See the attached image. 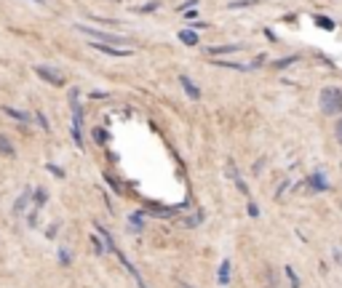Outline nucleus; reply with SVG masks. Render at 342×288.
<instances>
[{
	"instance_id": "32",
	"label": "nucleus",
	"mask_w": 342,
	"mask_h": 288,
	"mask_svg": "<svg viewBox=\"0 0 342 288\" xmlns=\"http://www.w3.org/2000/svg\"><path fill=\"white\" fill-rule=\"evenodd\" d=\"M32 3H40V5H43V0H32Z\"/></svg>"
},
{
	"instance_id": "30",
	"label": "nucleus",
	"mask_w": 342,
	"mask_h": 288,
	"mask_svg": "<svg viewBox=\"0 0 342 288\" xmlns=\"http://www.w3.org/2000/svg\"><path fill=\"white\" fill-rule=\"evenodd\" d=\"M248 216H260V208H256L254 203H248Z\"/></svg>"
},
{
	"instance_id": "21",
	"label": "nucleus",
	"mask_w": 342,
	"mask_h": 288,
	"mask_svg": "<svg viewBox=\"0 0 342 288\" xmlns=\"http://www.w3.org/2000/svg\"><path fill=\"white\" fill-rule=\"evenodd\" d=\"M284 272L289 275V283H292V288H300V280H297V275H294V270H292V267H286Z\"/></svg>"
},
{
	"instance_id": "25",
	"label": "nucleus",
	"mask_w": 342,
	"mask_h": 288,
	"mask_svg": "<svg viewBox=\"0 0 342 288\" xmlns=\"http://www.w3.org/2000/svg\"><path fill=\"white\" fill-rule=\"evenodd\" d=\"M35 118H38V123H40V128H43V131H48V128H51V126H48V120H46V115H43V112H38Z\"/></svg>"
},
{
	"instance_id": "26",
	"label": "nucleus",
	"mask_w": 342,
	"mask_h": 288,
	"mask_svg": "<svg viewBox=\"0 0 342 288\" xmlns=\"http://www.w3.org/2000/svg\"><path fill=\"white\" fill-rule=\"evenodd\" d=\"M94 139H96L99 144H104V142H107V134H104L102 128H96V131H94Z\"/></svg>"
},
{
	"instance_id": "28",
	"label": "nucleus",
	"mask_w": 342,
	"mask_h": 288,
	"mask_svg": "<svg viewBox=\"0 0 342 288\" xmlns=\"http://www.w3.org/2000/svg\"><path fill=\"white\" fill-rule=\"evenodd\" d=\"M196 16H198V11H196V8H192V11H184V13H182V19H188V21H192Z\"/></svg>"
},
{
	"instance_id": "9",
	"label": "nucleus",
	"mask_w": 342,
	"mask_h": 288,
	"mask_svg": "<svg viewBox=\"0 0 342 288\" xmlns=\"http://www.w3.org/2000/svg\"><path fill=\"white\" fill-rule=\"evenodd\" d=\"M244 48V45H212V48H208V53H212V56H222V53H236V51H240Z\"/></svg>"
},
{
	"instance_id": "10",
	"label": "nucleus",
	"mask_w": 342,
	"mask_h": 288,
	"mask_svg": "<svg viewBox=\"0 0 342 288\" xmlns=\"http://www.w3.org/2000/svg\"><path fill=\"white\" fill-rule=\"evenodd\" d=\"M3 112L8 115V118L19 120V123H30V115H27V112H22V110H16V107H8V104H6V107H3Z\"/></svg>"
},
{
	"instance_id": "29",
	"label": "nucleus",
	"mask_w": 342,
	"mask_h": 288,
	"mask_svg": "<svg viewBox=\"0 0 342 288\" xmlns=\"http://www.w3.org/2000/svg\"><path fill=\"white\" fill-rule=\"evenodd\" d=\"M265 59H268V56H265V53H260V56H256V59H254V64H252V67H260V64H265Z\"/></svg>"
},
{
	"instance_id": "20",
	"label": "nucleus",
	"mask_w": 342,
	"mask_h": 288,
	"mask_svg": "<svg viewBox=\"0 0 342 288\" xmlns=\"http://www.w3.org/2000/svg\"><path fill=\"white\" fill-rule=\"evenodd\" d=\"M256 0H232L230 3V8H246V5H254Z\"/></svg>"
},
{
	"instance_id": "17",
	"label": "nucleus",
	"mask_w": 342,
	"mask_h": 288,
	"mask_svg": "<svg viewBox=\"0 0 342 288\" xmlns=\"http://www.w3.org/2000/svg\"><path fill=\"white\" fill-rule=\"evenodd\" d=\"M297 59H300V56H286V59H281V61H276V67H278V69H284V67H292Z\"/></svg>"
},
{
	"instance_id": "11",
	"label": "nucleus",
	"mask_w": 342,
	"mask_h": 288,
	"mask_svg": "<svg viewBox=\"0 0 342 288\" xmlns=\"http://www.w3.org/2000/svg\"><path fill=\"white\" fill-rule=\"evenodd\" d=\"M308 184H310V190L313 192H321V190H326V179L321 176V174H313L308 179Z\"/></svg>"
},
{
	"instance_id": "6",
	"label": "nucleus",
	"mask_w": 342,
	"mask_h": 288,
	"mask_svg": "<svg viewBox=\"0 0 342 288\" xmlns=\"http://www.w3.org/2000/svg\"><path fill=\"white\" fill-rule=\"evenodd\" d=\"M142 214L147 216H158V219H171V216L180 214V208H166V206H147Z\"/></svg>"
},
{
	"instance_id": "2",
	"label": "nucleus",
	"mask_w": 342,
	"mask_h": 288,
	"mask_svg": "<svg viewBox=\"0 0 342 288\" xmlns=\"http://www.w3.org/2000/svg\"><path fill=\"white\" fill-rule=\"evenodd\" d=\"M80 128H83V107L78 102V88L72 91V139L78 147H83V136H80Z\"/></svg>"
},
{
	"instance_id": "12",
	"label": "nucleus",
	"mask_w": 342,
	"mask_h": 288,
	"mask_svg": "<svg viewBox=\"0 0 342 288\" xmlns=\"http://www.w3.org/2000/svg\"><path fill=\"white\" fill-rule=\"evenodd\" d=\"M180 40H182L184 45H196V43H198L196 29H182V32H180Z\"/></svg>"
},
{
	"instance_id": "23",
	"label": "nucleus",
	"mask_w": 342,
	"mask_h": 288,
	"mask_svg": "<svg viewBox=\"0 0 342 288\" xmlns=\"http://www.w3.org/2000/svg\"><path fill=\"white\" fill-rule=\"evenodd\" d=\"M155 8H158V3H144V5H139V13H150V11H155Z\"/></svg>"
},
{
	"instance_id": "1",
	"label": "nucleus",
	"mask_w": 342,
	"mask_h": 288,
	"mask_svg": "<svg viewBox=\"0 0 342 288\" xmlns=\"http://www.w3.org/2000/svg\"><path fill=\"white\" fill-rule=\"evenodd\" d=\"M318 102H321V110L326 115H340L342 112V91L340 88H324L321 96H318Z\"/></svg>"
},
{
	"instance_id": "4",
	"label": "nucleus",
	"mask_w": 342,
	"mask_h": 288,
	"mask_svg": "<svg viewBox=\"0 0 342 288\" xmlns=\"http://www.w3.org/2000/svg\"><path fill=\"white\" fill-rule=\"evenodd\" d=\"M91 45H94V48L96 51H102V53H107V56H131V48H126V45H110V43H91Z\"/></svg>"
},
{
	"instance_id": "24",
	"label": "nucleus",
	"mask_w": 342,
	"mask_h": 288,
	"mask_svg": "<svg viewBox=\"0 0 342 288\" xmlns=\"http://www.w3.org/2000/svg\"><path fill=\"white\" fill-rule=\"evenodd\" d=\"M91 243H94V251L96 254H104V246H102V240H99L96 235H91Z\"/></svg>"
},
{
	"instance_id": "22",
	"label": "nucleus",
	"mask_w": 342,
	"mask_h": 288,
	"mask_svg": "<svg viewBox=\"0 0 342 288\" xmlns=\"http://www.w3.org/2000/svg\"><path fill=\"white\" fill-rule=\"evenodd\" d=\"M46 168H48V174H54V176H59V179H64V171H62L59 166H54V163H48V166H46Z\"/></svg>"
},
{
	"instance_id": "13",
	"label": "nucleus",
	"mask_w": 342,
	"mask_h": 288,
	"mask_svg": "<svg viewBox=\"0 0 342 288\" xmlns=\"http://www.w3.org/2000/svg\"><path fill=\"white\" fill-rule=\"evenodd\" d=\"M220 283H222V286L230 283V262H228V259L220 264Z\"/></svg>"
},
{
	"instance_id": "14",
	"label": "nucleus",
	"mask_w": 342,
	"mask_h": 288,
	"mask_svg": "<svg viewBox=\"0 0 342 288\" xmlns=\"http://www.w3.org/2000/svg\"><path fill=\"white\" fill-rule=\"evenodd\" d=\"M0 155H11L14 158V147L8 142V136H3V134H0Z\"/></svg>"
},
{
	"instance_id": "16",
	"label": "nucleus",
	"mask_w": 342,
	"mask_h": 288,
	"mask_svg": "<svg viewBox=\"0 0 342 288\" xmlns=\"http://www.w3.org/2000/svg\"><path fill=\"white\" fill-rule=\"evenodd\" d=\"M104 179H107V184H110L112 190L118 192V195H123V187H120V182H118V179H115L112 174H104Z\"/></svg>"
},
{
	"instance_id": "19",
	"label": "nucleus",
	"mask_w": 342,
	"mask_h": 288,
	"mask_svg": "<svg viewBox=\"0 0 342 288\" xmlns=\"http://www.w3.org/2000/svg\"><path fill=\"white\" fill-rule=\"evenodd\" d=\"M131 227H134V232H142V214L131 216Z\"/></svg>"
},
{
	"instance_id": "27",
	"label": "nucleus",
	"mask_w": 342,
	"mask_h": 288,
	"mask_svg": "<svg viewBox=\"0 0 342 288\" xmlns=\"http://www.w3.org/2000/svg\"><path fill=\"white\" fill-rule=\"evenodd\" d=\"M59 262L64 264V267L70 264V254H67V248H62V251H59Z\"/></svg>"
},
{
	"instance_id": "7",
	"label": "nucleus",
	"mask_w": 342,
	"mask_h": 288,
	"mask_svg": "<svg viewBox=\"0 0 342 288\" xmlns=\"http://www.w3.org/2000/svg\"><path fill=\"white\" fill-rule=\"evenodd\" d=\"M180 83H182V88H184V93H188L190 99H196V102H198V99H200V91H198V85L192 83V80H190L188 75H182V77H180Z\"/></svg>"
},
{
	"instance_id": "3",
	"label": "nucleus",
	"mask_w": 342,
	"mask_h": 288,
	"mask_svg": "<svg viewBox=\"0 0 342 288\" xmlns=\"http://www.w3.org/2000/svg\"><path fill=\"white\" fill-rule=\"evenodd\" d=\"M78 29H80L83 35H88V37H96V43H110V45H120V43H123V37H120V35H112V32H102V29H94V27L78 24Z\"/></svg>"
},
{
	"instance_id": "15",
	"label": "nucleus",
	"mask_w": 342,
	"mask_h": 288,
	"mask_svg": "<svg viewBox=\"0 0 342 288\" xmlns=\"http://www.w3.org/2000/svg\"><path fill=\"white\" fill-rule=\"evenodd\" d=\"M216 67H228V69H246V64H238V61H220V59H212Z\"/></svg>"
},
{
	"instance_id": "8",
	"label": "nucleus",
	"mask_w": 342,
	"mask_h": 288,
	"mask_svg": "<svg viewBox=\"0 0 342 288\" xmlns=\"http://www.w3.org/2000/svg\"><path fill=\"white\" fill-rule=\"evenodd\" d=\"M30 198H32V190H30V187H27V190L22 192V198L16 200V206H14V214H16V216H22V214H24V211H27V206H30Z\"/></svg>"
},
{
	"instance_id": "31",
	"label": "nucleus",
	"mask_w": 342,
	"mask_h": 288,
	"mask_svg": "<svg viewBox=\"0 0 342 288\" xmlns=\"http://www.w3.org/2000/svg\"><path fill=\"white\" fill-rule=\"evenodd\" d=\"M337 139H340V142H342V120L337 123Z\"/></svg>"
},
{
	"instance_id": "5",
	"label": "nucleus",
	"mask_w": 342,
	"mask_h": 288,
	"mask_svg": "<svg viewBox=\"0 0 342 288\" xmlns=\"http://www.w3.org/2000/svg\"><path fill=\"white\" fill-rule=\"evenodd\" d=\"M35 72H38V77H43L46 83H51V85H64V77H62V72H56V69H51V67H35Z\"/></svg>"
},
{
	"instance_id": "18",
	"label": "nucleus",
	"mask_w": 342,
	"mask_h": 288,
	"mask_svg": "<svg viewBox=\"0 0 342 288\" xmlns=\"http://www.w3.org/2000/svg\"><path fill=\"white\" fill-rule=\"evenodd\" d=\"M316 24L324 27V29H334V21H329L326 16H316Z\"/></svg>"
}]
</instances>
